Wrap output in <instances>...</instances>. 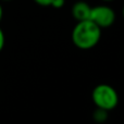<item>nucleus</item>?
I'll return each mask as SVG.
<instances>
[{
  "mask_svg": "<svg viewBox=\"0 0 124 124\" xmlns=\"http://www.w3.org/2000/svg\"><path fill=\"white\" fill-rule=\"evenodd\" d=\"M4 41H6V38H4V34H3V31L0 28V51L3 49L4 47Z\"/></svg>",
  "mask_w": 124,
  "mask_h": 124,
  "instance_id": "8",
  "label": "nucleus"
},
{
  "mask_svg": "<svg viewBox=\"0 0 124 124\" xmlns=\"http://www.w3.org/2000/svg\"><path fill=\"white\" fill-rule=\"evenodd\" d=\"M2 15H3V11H2V7H1V4H0V21H1V19H2Z\"/></svg>",
  "mask_w": 124,
  "mask_h": 124,
  "instance_id": "9",
  "label": "nucleus"
},
{
  "mask_svg": "<svg viewBox=\"0 0 124 124\" xmlns=\"http://www.w3.org/2000/svg\"><path fill=\"white\" fill-rule=\"evenodd\" d=\"M89 20L100 28L109 27L116 21V13L108 6H97L92 8Z\"/></svg>",
  "mask_w": 124,
  "mask_h": 124,
  "instance_id": "3",
  "label": "nucleus"
},
{
  "mask_svg": "<svg viewBox=\"0 0 124 124\" xmlns=\"http://www.w3.org/2000/svg\"><path fill=\"white\" fill-rule=\"evenodd\" d=\"M103 1H112V0H103Z\"/></svg>",
  "mask_w": 124,
  "mask_h": 124,
  "instance_id": "10",
  "label": "nucleus"
},
{
  "mask_svg": "<svg viewBox=\"0 0 124 124\" xmlns=\"http://www.w3.org/2000/svg\"><path fill=\"white\" fill-rule=\"evenodd\" d=\"M92 98L97 108L103 109L106 111L114 109L119 102V96L116 90L108 84L97 85L93 90Z\"/></svg>",
  "mask_w": 124,
  "mask_h": 124,
  "instance_id": "2",
  "label": "nucleus"
},
{
  "mask_svg": "<svg viewBox=\"0 0 124 124\" xmlns=\"http://www.w3.org/2000/svg\"><path fill=\"white\" fill-rule=\"evenodd\" d=\"M94 118H95V120L98 121V122H102V121H105L106 119H107V111L98 108L94 114Z\"/></svg>",
  "mask_w": 124,
  "mask_h": 124,
  "instance_id": "5",
  "label": "nucleus"
},
{
  "mask_svg": "<svg viewBox=\"0 0 124 124\" xmlns=\"http://www.w3.org/2000/svg\"><path fill=\"white\" fill-rule=\"evenodd\" d=\"M64 3H65V0H52L50 6L56 9H60L64 6Z\"/></svg>",
  "mask_w": 124,
  "mask_h": 124,
  "instance_id": "6",
  "label": "nucleus"
},
{
  "mask_svg": "<svg viewBox=\"0 0 124 124\" xmlns=\"http://www.w3.org/2000/svg\"><path fill=\"white\" fill-rule=\"evenodd\" d=\"M92 7L84 1H78L73 6L72 8V15L77 22L89 20Z\"/></svg>",
  "mask_w": 124,
  "mask_h": 124,
  "instance_id": "4",
  "label": "nucleus"
},
{
  "mask_svg": "<svg viewBox=\"0 0 124 124\" xmlns=\"http://www.w3.org/2000/svg\"><path fill=\"white\" fill-rule=\"evenodd\" d=\"M37 4L39 6H43V7H50L51 4V1L52 0H34Z\"/></svg>",
  "mask_w": 124,
  "mask_h": 124,
  "instance_id": "7",
  "label": "nucleus"
},
{
  "mask_svg": "<svg viewBox=\"0 0 124 124\" xmlns=\"http://www.w3.org/2000/svg\"><path fill=\"white\" fill-rule=\"evenodd\" d=\"M101 28L90 20L79 21L72 31V41L77 48L88 50L99 43Z\"/></svg>",
  "mask_w": 124,
  "mask_h": 124,
  "instance_id": "1",
  "label": "nucleus"
},
{
  "mask_svg": "<svg viewBox=\"0 0 124 124\" xmlns=\"http://www.w3.org/2000/svg\"><path fill=\"white\" fill-rule=\"evenodd\" d=\"M3 1H10V0H3Z\"/></svg>",
  "mask_w": 124,
  "mask_h": 124,
  "instance_id": "11",
  "label": "nucleus"
}]
</instances>
